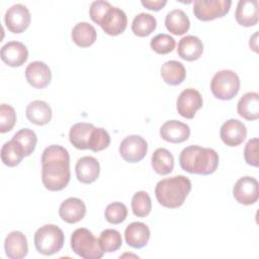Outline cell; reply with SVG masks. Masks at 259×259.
Masks as SVG:
<instances>
[{
  "instance_id": "74e56055",
  "label": "cell",
  "mask_w": 259,
  "mask_h": 259,
  "mask_svg": "<svg viewBox=\"0 0 259 259\" xmlns=\"http://www.w3.org/2000/svg\"><path fill=\"white\" fill-rule=\"evenodd\" d=\"M16 121V113L14 108L6 103L0 106V132L2 134L10 132Z\"/></svg>"
},
{
  "instance_id": "8d00e7d4",
  "label": "cell",
  "mask_w": 259,
  "mask_h": 259,
  "mask_svg": "<svg viewBox=\"0 0 259 259\" xmlns=\"http://www.w3.org/2000/svg\"><path fill=\"white\" fill-rule=\"evenodd\" d=\"M104 215L108 223L117 225V224L122 223L126 219L127 208L123 203H121L119 201H115V202L109 203L106 206Z\"/></svg>"
},
{
  "instance_id": "4dcf8cb0",
  "label": "cell",
  "mask_w": 259,
  "mask_h": 259,
  "mask_svg": "<svg viewBox=\"0 0 259 259\" xmlns=\"http://www.w3.org/2000/svg\"><path fill=\"white\" fill-rule=\"evenodd\" d=\"M157 27L156 18L149 13H139L135 16L132 23V31L135 35L145 37L150 35Z\"/></svg>"
},
{
  "instance_id": "e575fe53",
  "label": "cell",
  "mask_w": 259,
  "mask_h": 259,
  "mask_svg": "<svg viewBox=\"0 0 259 259\" xmlns=\"http://www.w3.org/2000/svg\"><path fill=\"white\" fill-rule=\"evenodd\" d=\"M151 49L159 55H167L175 48V39L167 33H159L155 35L150 42Z\"/></svg>"
},
{
  "instance_id": "1f68e13d",
  "label": "cell",
  "mask_w": 259,
  "mask_h": 259,
  "mask_svg": "<svg viewBox=\"0 0 259 259\" xmlns=\"http://www.w3.org/2000/svg\"><path fill=\"white\" fill-rule=\"evenodd\" d=\"M98 240L101 248L106 253H111L118 250L122 244L120 233L113 229H106L102 231Z\"/></svg>"
},
{
  "instance_id": "4fadbf2b",
  "label": "cell",
  "mask_w": 259,
  "mask_h": 259,
  "mask_svg": "<svg viewBox=\"0 0 259 259\" xmlns=\"http://www.w3.org/2000/svg\"><path fill=\"white\" fill-rule=\"evenodd\" d=\"M127 25V17L123 10L118 7H111L104 18L102 19L100 26L103 31L108 35H118L122 33Z\"/></svg>"
},
{
  "instance_id": "f546056e",
  "label": "cell",
  "mask_w": 259,
  "mask_h": 259,
  "mask_svg": "<svg viewBox=\"0 0 259 259\" xmlns=\"http://www.w3.org/2000/svg\"><path fill=\"white\" fill-rule=\"evenodd\" d=\"M152 167L160 175H167L174 168L173 155L165 148H158L152 155Z\"/></svg>"
},
{
  "instance_id": "7402d4cb",
  "label": "cell",
  "mask_w": 259,
  "mask_h": 259,
  "mask_svg": "<svg viewBox=\"0 0 259 259\" xmlns=\"http://www.w3.org/2000/svg\"><path fill=\"white\" fill-rule=\"evenodd\" d=\"M203 53L202 41L194 35H186L182 37L177 47L178 56L188 62L198 60Z\"/></svg>"
},
{
  "instance_id": "d6986e66",
  "label": "cell",
  "mask_w": 259,
  "mask_h": 259,
  "mask_svg": "<svg viewBox=\"0 0 259 259\" xmlns=\"http://www.w3.org/2000/svg\"><path fill=\"white\" fill-rule=\"evenodd\" d=\"M86 213V205L80 198L69 197L64 200L59 208L61 219L68 224L80 222Z\"/></svg>"
},
{
  "instance_id": "6da1fadb",
  "label": "cell",
  "mask_w": 259,
  "mask_h": 259,
  "mask_svg": "<svg viewBox=\"0 0 259 259\" xmlns=\"http://www.w3.org/2000/svg\"><path fill=\"white\" fill-rule=\"evenodd\" d=\"M70 156L67 149L51 145L41 155V181L50 191L64 189L70 181Z\"/></svg>"
},
{
  "instance_id": "4316f807",
  "label": "cell",
  "mask_w": 259,
  "mask_h": 259,
  "mask_svg": "<svg viewBox=\"0 0 259 259\" xmlns=\"http://www.w3.org/2000/svg\"><path fill=\"white\" fill-rule=\"evenodd\" d=\"M161 76L168 85L176 86L181 84L186 77V70L178 61H167L161 67Z\"/></svg>"
},
{
  "instance_id": "d4e9b609",
  "label": "cell",
  "mask_w": 259,
  "mask_h": 259,
  "mask_svg": "<svg viewBox=\"0 0 259 259\" xmlns=\"http://www.w3.org/2000/svg\"><path fill=\"white\" fill-rule=\"evenodd\" d=\"M165 26L172 34L182 35L188 31L190 21L183 10L173 9L165 17Z\"/></svg>"
},
{
  "instance_id": "9c48e42d",
  "label": "cell",
  "mask_w": 259,
  "mask_h": 259,
  "mask_svg": "<svg viewBox=\"0 0 259 259\" xmlns=\"http://www.w3.org/2000/svg\"><path fill=\"white\" fill-rule=\"evenodd\" d=\"M233 195L241 204H254L259 198V184L257 179L251 176L241 177L234 185Z\"/></svg>"
},
{
  "instance_id": "30bf717a",
  "label": "cell",
  "mask_w": 259,
  "mask_h": 259,
  "mask_svg": "<svg viewBox=\"0 0 259 259\" xmlns=\"http://www.w3.org/2000/svg\"><path fill=\"white\" fill-rule=\"evenodd\" d=\"M30 20V12L27 7L22 4L12 5L7 9L4 16L5 25L12 33L23 32L29 26Z\"/></svg>"
},
{
  "instance_id": "d6a6232c",
  "label": "cell",
  "mask_w": 259,
  "mask_h": 259,
  "mask_svg": "<svg viewBox=\"0 0 259 259\" xmlns=\"http://www.w3.org/2000/svg\"><path fill=\"white\" fill-rule=\"evenodd\" d=\"M132 209L136 217L145 218L152 210V201L146 191H138L132 198Z\"/></svg>"
},
{
  "instance_id": "e0dca14e",
  "label": "cell",
  "mask_w": 259,
  "mask_h": 259,
  "mask_svg": "<svg viewBox=\"0 0 259 259\" xmlns=\"http://www.w3.org/2000/svg\"><path fill=\"white\" fill-rule=\"evenodd\" d=\"M160 136L166 142L179 144L185 142L189 138L190 128L186 123L172 119L162 124L160 128Z\"/></svg>"
},
{
  "instance_id": "8fae6325",
  "label": "cell",
  "mask_w": 259,
  "mask_h": 259,
  "mask_svg": "<svg viewBox=\"0 0 259 259\" xmlns=\"http://www.w3.org/2000/svg\"><path fill=\"white\" fill-rule=\"evenodd\" d=\"M202 104L201 94L193 88H187L179 94L176 101V108L182 117L191 119L194 117L196 111L202 107Z\"/></svg>"
},
{
  "instance_id": "277c9868",
  "label": "cell",
  "mask_w": 259,
  "mask_h": 259,
  "mask_svg": "<svg viewBox=\"0 0 259 259\" xmlns=\"http://www.w3.org/2000/svg\"><path fill=\"white\" fill-rule=\"evenodd\" d=\"M71 248L78 256L84 259H99L104 254L99 240L85 228H79L73 232Z\"/></svg>"
},
{
  "instance_id": "ba28073f",
  "label": "cell",
  "mask_w": 259,
  "mask_h": 259,
  "mask_svg": "<svg viewBox=\"0 0 259 259\" xmlns=\"http://www.w3.org/2000/svg\"><path fill=\"white\" fill-rule=\"evenodd\" d=\"M118 151L124 161L137 163L145 158L148 152V144L143 137L132 135L121 141Z\"/></svg>"
},
{
  "instance_id": "2e32d148",
  "label": "cell",
  "mask_w": 259,
  "mask_h": 259,
  "mask_svg": "<svg viewBox=\"0 0 259 259\" xmlns=\"http://www.w3.org/2000/svg\"><path fill=\"white\" fill-rule=\"evenodd\" d=\"M75 172L77 179L84 184L93 183L99 176L100 165L96 158L91 156H84L78 159Z\"/></svg>"
},
{
  "instance_id": "836d02e7",
  "label": "cell",
  "mask_w": 259,
  "mask_h": 259,
  "mask_svg": "<svg viewBox=\"0 0 259 259\" xmlns=\"http://www.w3.org/2000/svg\"><path fill=\"white\" fill-rule=\"evenodd\" d=\"M12 139L16 140L22 146L25 153V157L32 154L37 143V137L35 133L27 127L21 128L18 132H16Z\"/></svg>"
},
{
  "instance_id": "cb8c5ba5",
  "label": "cell",
  "mask_w": 259,
  "mask_h": 259,
  "mask_svg": "<svg viewBox=\"0 0 259 259\" xmlns=\"http://www.w3.org/2000/svg\"><path fill=\"white\" fill-rule=\"evenodd\" d=\"M238 114L247 120H256L259 117V94L257 92H247L237 105Z\"/></svg>"
},
{
  "instance_id": "f1b7e54d",
  "label": "cell",
  "mask_w": 259,
  "mask_h": 259,
  "mask_svg": "<svg viewBox=\"0 0 259 259\" xmlns=\"http://www.w3.org/2000/svg\"><path fill=\"white\" fill-rule=\"evenodd\" d=\"M25 157L22 146L14 139L6 142L1 148V160L8 167H15Z\"/></svg>"
},
{
  "instance_id": "ffe728a7",
  "label": "cell",
  "mask_w": 259,
  "mask_h": 259,
  "mask_svg": "<svg viewBox=\"0 0 259 259\" xmlns=\"http://www.w3.org/2000/svg\"><path fill=\"white\" fill-rule=\"evenodd\" d=\"M150 235V229L146 224L134 222L125 228L124 240L130 247L141 249L148 244Z\"/></svg>"
},
{
  "instance_id": "44dd1931",
  "label": "cell",
  "mask_w": 259,
  "mask_h": 259,
  "mask_svg": "<svg viewBox=\"0 0 259 259\" xmlns=\"http://www.w3.org/2000/svg\"><path fill=\"white\" fill-rule=\"evenodd\" d=\"M235 17L237 22L245 27H250L258 23V1L240 0L237 4Z\"/></svg>"
},
{
  "instance_id": "603a6c76",
  "label": "cell",
  "mask_w": 259,
  "mask_h": 259,
  "mask_svg": "<svg viewBox=\"0 0 259 259\" xmlns=\"http://www.w3.org/2000/svg\"><path fill=\"white\" fill-rule=\"evenodd\" d=\"M27 119L36 125H45L49 123L52 119V108L51 106L42 100L31 101L25 110Z\"/></svg>"
},
{
  "instance_id": "83f0119b",
  "label": "cell",
  "mask_w": 259,
  "mask_h": 259,
  "mask_svg": "<svg viewBox=\"0 0 259 259\" xmlns=\"http://www.w3.org/2000/svg\"><path fill=\"white\" fill-rule=\"evenodd\" d=\"M73 41L80 48H88L92 46L97 37V32L93 25L88 22L77 23L71 33Z\"/></svg>"
},
{
  "instance_id": "7a4b0ae2",
  "label": "cell",
  "mask_w": 259,
  "mask_h": 259,
  "mask_svg": "<svg viewBox=\"0 0 259 259\" xmlns=\"http://www.w3.org/2000/svg\"><path fill=\"white\" fill-rule=\"evenodd\" d=\"M219 154L210 148L191 145L184 148L179 156L180 167L191 174L209 175L219 166Z\"/></svg>"
},
{
  "instance_id": "5b68a950",
  "label": "cell",
  "mask_w": 259,
  "mask_h": 259,
  "mask_svg": "<svg viewBox=\"0 0 259 259\" xmlns=\"http://www.w3.org/2000/svg\"><path fill=\"white\" fill-rule=\"evenodd\" d=\"M33 241L38 253L42 255H53L63 248L65 237L63 231L58 226L48 224L37 229Z\"/></svg>"
},
{
  "instance_id": "ac0fdd59",
  "label": "cell",
  "mask_w": 259,
  "mask_h": 259,
  "mask_svg": "<svg viewBox=\"0 0 259 259\" xmlns=\"http://www.w3.org/2000/svg\"><path fill=\"white\" fill-rule=\"evenodd\" d=\"M5 254L10 259H21L27 255L28 245L26 237L20 231L10 232L4 242Z\"/></svg>"
},
{
  "instance_id": "7c38bea8",
  "label": "cell",
  "mask_w": 259,
  "mask_h": 259,
  "mask_svg": "<svg viewBox=\"0 0 259 259\" xmlns=\"http://www.w3.org/2000/svg\"><path fill=\"white\" fill-rule=\"evenodd\" d=\"M220 137L227 146L237 147L241 145L247 137L246 125L239 119L231 118L222 124Z\"/></svg>"
},
{
  "instance_id": "60d3db41",
  "label": "cell",
  "mask_w": 259,
  "mask_h": 259,
  "mask_svg": "<svg viewBox=\"0 0 259 259\" xmlns=\"http://www.w3.org/2000/svg\"><path fill=\"white\" fill-rule=\"evenodd\" d=\"M142 5L146 7L149 10H154V11H159L161 10L166 4V0H142L141 1Z\"/></svg>"
},
{
  "instance_id": "9a60e30c",
  "label": "cell",
  "mask_w": 259,
  "mask_h": 259,
  "mask_svg": "<svg viewBox=\"0 0 259 259\" xmlns=\"http://www.w3.org/2000/svg\"><path fill=\"white\" fill-rule=\"evenodd\" d=\"M1 60L10 67L22 66L28 58L26 47L20 41H8L1 48Z\"/></svg>"
},
{
  "instance_id": "52a82bcc",
  "label": "cell",
  "mask_w": 259,
  "mask_h": 259,
  "mask_svg": "<svg viewBox=\"0 0 259 259\" xmlns=\"http://www.w3.org/2000/svg\"><path fill=\"white\" fill-rule=\"evenodd\" d=\"M231 5L230 0H196L193 4V14L201 21H210L227 15Z\"/></svg>"
},
{
  "instance_id": "3957f363",
  "label": "cell",
  "mask_w": 259,
  "mask_h": 259,
  "mask_svg": "<svg viewBox=\"0 0 259 259\" xmlns=\"http://www.w3.org/2000/svg\"><path fill=\"white\" fill-rule=\"evenodd\" d=\"M190 191L191 181L183 175L162 179L155 187V195L158 202L167 208L180 207Z\"/></svg>"
},
{
  "instance_id": "5bb4252c",
  "label": "cell",
  "mask_w": 259,
  "mask_h": 259,
  "mask_svg": "<svg viewBox=\"0 0 259 259\" xmlns=\"http://www.w3.org/2000/svg\"><path fill=\"white\" fill-rule=\"evenodd\" d=\"M25 78L32 87L42 89L50 84L52 73L46 63L34 61L27 65L25 69Z\"/></svg>"
},
{
  "instance_id": "d590c367",
  "label": "cell",
  "mask_w": 259,
  "mask_h": 259,
  "mask_svg": "<svg viewBox=\"0 0 259 259\" xmlns=\"http://www.w3.org/2000/svg\"><path fill=\"white\" fill-rule=\"evenodd\" d=\"M110 144V136L103 127H94L89 140V149L93 152H100Z\"/></svg>"
},
{
  "instance_id": "ab89813d",
  "label": "cell",
  "mask_w": 259,
  "mask_h": 259,
  "mask_svg": "<svg viewBox=\"0 0 259 259\" xmlns=\"http://www.w3.org/2000/svg\"><path fill=\"white\" fill-rule=\"evenodd\" d=\"M258 147H259V140L257 138H254L248 141L244 150L245 161L247 162V164L254 167H258L259 165Z\"/></svg>"
},
{
  "instance_id": "8992f818",
  "label": "cell",
  "mask_w": 259,
  "mask_h": 259,
  "mask_svg": "<svg viewBox=\"0 0 259 259\" xmlns=\"http://www.w3.org/2000/svg\"><path fill=\"white\" fill-rule=\"evenodd\" d=\"M210 90L215 98L231 100L240 90L239 76L232 70L219 71L210 81Z\"/></svg>"
},
{
  "instance_id": "484cf974",
  "label": "cell",
  "mask_w": 259,
  "mask_h": 259,
  "mask_svg": "<svg viewBox=\"0 0 259 259\" xmlns=\"http://www.w3.org/2000/svg\"><path fill=\"white\" fill-rule=\"evenodd\" d=\"M94 125L88 122H78L71 126L69 133L70 143L79 150L89 149V140Z\"/></svg>"
},
{
  "instance_id": "f35d334b",
  "label": "cell",
  "mask_w": 259,
  "mask_h": 259,
  "mask_svg": "<svg viewBox=\"0 0 259 259\" xmlns=\"http://www.w3.org/2000/svg\"><path fill=\"white\" fill-rule=\"evenodd\" d=\"M111 4L107 1L103 0H97L91 3L90 9H89V15L93 22L100 25L102 19L108 12V10L111 8Z\"/></svg>"
}]
</instances>
